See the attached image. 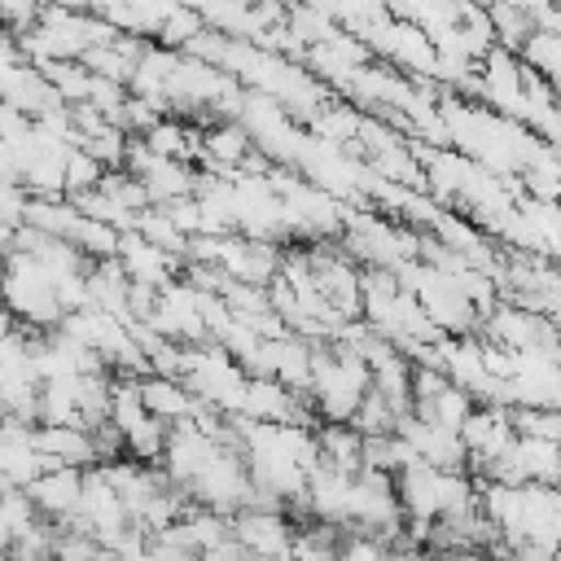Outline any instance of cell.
I'll use <instances>...</instances> for the list:
<instances>
[{
	"label": "cell",
	"mask_w": 561,
	"mask_h": 561,
	"mask_svg": "<svg viewBox=\"0 0 561 561\" xmlns=\"http://www.w3.org/2000/svg\"><path fill=\"white\" fill-rule=\"evenodd\" d=\"M0 298L9 307L13 320H22V329L48 333L61 324V302H57V280L48 276L44 263H35L31 254L9 250L4 254V276H0Z\"/></svg>",
	"instance_id": "7a4b0ae2"
},
{
	"label": "cell",
	"mask_w": 561,
	"mask_h": 561,
	"mask_svg": "<svg viewBox=\"0 0 561 561\" xmlns=\"http://www.w3.org/2000/svg\"><path fill=\"white\" fill-rule=\"evenodd\" d=\"M101 180H105V167H101V162H92L83 149H70V158H66V167H61V184H66V197L92 193Z\"/></svg>",
	"instance_id": "4fadbf2b"
},
{
	"label": "cell",
	"mask_w": 561,
	"mask_h": 561,
	"mask_svg": "<svg viewBox=\"0 0 561 561\" xmlns=\"http://www.w3.org/2000/svg\"><path fill=\"white\" fill-rule=\"evenodd\" d=\"M478 408V399L469 394V390H460V386H443L438 390V399L434 403H425L416 416L421 421H430V425H438V430H451V434H460V425L469 421V412Z\"/></svg>",
	"instance_id": "8fae6325"
},
{
	"label": "cell",
	"mask_w": 561,
	"mask_h": 561,
	"mask_svg": "<svg viewBox=\"0 0 561 561\" xmlns=\"http://www.w3.org/2000/svg\"><path fill=\"white\" fill-rule=\"evenodd\" d=\"M368 390H373V373L351 346L342 342L311 346V412L320 425H346Z\"/></svg>",
	"instance_id": "6da1fadb"
},
{
	"label": "cell",
	"mask_w": 561,
	"mask_h": 561,
	"mask_svg": "<svg viewBox=\"0 0 561 561\" xmlns=\"http://www.w3.org/2000/svg\"><path fill=\"white\" fill-rule=\"evenodd\" d=\"M298 526L285 517V508H241L232 517V539L254 561H289Z\"/></svg>",
	"instance_id": "3957f363"
},
{
	"label": "cell",
	"mask_w": 561,
	"mask_h": 561,
	"mask_svg": "<svg viewBox=\"0 0 561 561\" xmlns=\"http://www.w3.org/2000/svg\"><path fill=\"white\" fill-rule=\"evenodd\" d=\"M114 259H118V267H123V276H127L131 285H149V289H167L171 276H175V267H180L175 254L149 245V241L136 237V232H123V237H118V254H114Z\"/></svg>",
	"instance_id": "8992f818"
},
{
	"label": "cell",
	"mask_w": 561,
	"mask_h": 561,
	"mask_svg": "<svg viewBox=\"0 0 561 561\" xmlns=\"http://www.w3.org/2000/svg\"><path fill=\"white\" fill-rule=\"evenodd\" d=\"M197 561H254L237 539H224V543H215V548H206V552H197Z\"/></svg>",
	"instance_id": "5bb4252c"
},
{
	"label": "cell",
	"mask_w": 561,
	"mask_h": 561,
	"mask_svg": "<svg viewBox=\"0 0 561 561\" xmlns=\"http://www.w3.org/2000/svg\"><path fill=\"white\" fill-rule=\"evenodd\" d=\"M13 329H18V320L9 316V307H4V298H0V342H4V337H9Z\"/></svg>",
	"instance_id": "9a60e30c"
},
{
	"label": "cell",
	"mask_w": 561,
	"mask_h": 561,
	"mask_svg": "<svg viewBox=\"0 0 561 561\" xmlns=\"http://www.w3.org/2000/svg\"><path fill=\"white\" fill-rule=\"evenodd\" d=\"M26 500L35 504L39 517L70 526L79 517V500H83V469H44L26 486Z\"/></svg>",
	"instance_id": "5b68a950"
},
{
	"label": "cell",
	"mask_w": 561,
	"mask_h": 561,
	"mask_svg": "<svg viewBox=\"0 0 561 561\" xmlns=\"http://www.w3.org/2000/svg\"><path fill=\"white\" fill-rule=\"evenodd\" d=\"M316 447L324 469H337V473L364 469V438L351 425H316Z\"/></svg>",
	"instance_id": "30bf717a"
},
{
	"label": "cell",
	"mask_w": 561,
	"mask_h": 561,
	"mask_svg": "<svg viewBox=\"0 0 561 561\" xmlns=\"http://www.w3.org/2000/svg\"><path fill=\"white\" fill-rule=\"evenodd\" d=\"M473 561H500V557H486V552H478V557H473Z\"/></svg>",
	"instance_id": "e0dca14e"
},
{
	"label": "cell",
	"mask_w": 561,
	"mask_h": 561,
	"mask_svg": "<svg viewBox=\"0 0 561 561\" xmlns=\"http://www.w3.org/2000/svg\"><path fill=\"white\" fill-rule=\"evenodd\" d=\"M307 267H311V285L316 294L351 324L359 316V267L342 254V250H307Z\"/></svg>",
	"instance_id": "277c9868"
},
{
	"label": "cell",
	"mask_w": 561,
	"mask_h": 561,
	"mask_svg": "<svg viewBox=\"0 0 561 561\" xmlns=\"http://www.w3.org/2000/svg\"><path fill=\"white\" fill-rule=\"evenodd\" d=\"M35 451L44 456L48 469H92L96 465L92 434L79 425H35Z\"/></svg>",
	"instance_id": "ba28073f"
},
{
	"label": "cell",
	"mask_w": 561,
	"mask_h": 561,
	"mask_svg": "<svg viewBox=\"0 0 561 561\" xmlns=\"http://www.w3.org/2000/svg\"><path fill=\"white\" fill-rule=\"evenodd\" d=\"M44 469H48V465H44V456L35 451V425L4 421V430H0V478H4L13 491H26Z\"/></svg>",
	"instance_id": "52a82bcc"
},
{
	"label": "cell",
	"mask_w": 561,
	"mask_h": 561,
	"mask_svg": "<svg viewBox=\"0 0 561 561\" xmlns=\"http://www.w3.org/2000/svg\"><path fill=\"white\" fill-rule=\"evenodd\" d=\"M552 408L561 412V346H557V394H552Z\"/></svg>",
	"instance_id": "2e32d148"
},
{
	"label": "cell",
	"mask_w": 561,
	"mask_h": 561,
	"mask_svg": "<svg viewBox=\"0 0 561 561\" xmlns=\"http://www.w3.org/2000/svg\"><path fill=\"white\" fill-rule=\"evenodd\" d=\"M48 88L57 92L61 105H83L88 101V88H92V75L79 66V61H48V66H35Z\"/></svg>",
	"instance_id": "7c38bea8"
},
{
	"label": "cell",
	"mask_w": 561,
	"mask_h": 561,
	"mask_svg": "<svg viewBox=\"0 0 561 561\" xmlns=\"http://www.w3.org/2000/svg\"><path fill=\"white\" fill-rule=\"evenodd\" d=\"M136 390H140L145 412L153 421H162V425H184L197 412V394L184 381H171V377H153L149 373V377H136Z\"/></svg>",
	"instance_id": "9c48e42d"
}]
</instances>
